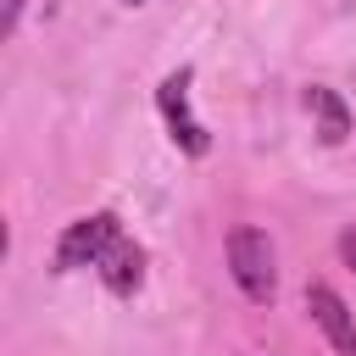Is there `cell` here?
Returning <instances> with one entry per match:
<instances>
[{
	"label": "cell",
	"instance_id": "6da1fadb",
	"mask_svg": "<svg viewBox=\"0 0 356 356\" xmlns=\"http://www.w3.org/2000/svg\"><path fill=\"white\" fill-rule=\"evenodd\" d=\"M228 273H234V284H239V295L250 306H273V295H278V256H273V239L261 228H250V222L228 228Z\"/></svg>",
	"mask_w": 356,
	"mask_h": 356
},
{
	"label": "cell",
	"instance_id": "7a4b0ae2",
	"mask_svg": "<svg viewBox=\"0 0 356 356\" xmlns=\"http://www.w3.org/2000/svg\"><path fill=\"white\" fill-rule=\"evenodd\" d=\"M189 83H195V67H172L161 83H156V111H161V122H167V139L184 150V156H206L211 150V134H206V122L195 117V106H189Z\"/></svg>",
	"mask_w": 356,
	"mask_h": 356
},
{
	"label": "cell",
	"instance_id": "3957f363",
	"mask_svg": "<svg viewBox=\"0 0 356 356\" xmlns=\"http://www.w3.org/2000/svg\"><path fill=\"white\" fill-rule=\"evenodd\" d=\"M122 234L117 211H83L61 228L56 239V273H78V267H100V256L111 250V239Z\"/></svg>",
	"mask_w": 356,
	"mask_h": 356
},
{
	"label": "cell",
	"instance_id": "277c9868",
	"mask_svg": "<svg viewBox=\"0 0 356 356\" xmlns=\"http://www.w3.org/2000/svg\"><path fill=\"white\" fill-rule=\"evenodd\" d=\"M306 317L323 328V339L339 356H356V317H350V306L334 284H306Z\"/></svg>",
	"mask_w": 356,
	"mask_h": 356
},
{
	"label": "cell",
	"instance_id": "5b68a950",
	"mask_svg": "<svg viewBox=\"0 0 356 356\" xmlns=\"http://www.w3.org/2000/svg\"><path fill=\"white\" fill-rule=\"evenodd\" d=\"M95 273H100V284H106L117 300H134V295L145 289V245H139V239H128V234H117Z\"/></svg>",
	"mask_w": 356,
	"mask_h": 356
},
{
	"label": "cell",
	"instance_id": "8992f818",
	"mask_svg": "<svg viewBox=\"0 0 356 356\" xmlns=\"http://www.w3.org/2000/svg\"><path fill=\"white\" fill-rule=\"evenodd\" d=\"M306 111H312V134H317L328 150H339V145L350 139V106H345L339 89L312 83V89H306Z\"/></svg>",
	"mask_w": 356,
	"mask_h": 356
},
{
	"label": "cell",
	"instance_id": "52a82bcc",
	"mask_svg": "<svg viewBox=\"0 0 356 356\" xmlns=\"http://www.w3.org/2000/svg\"><path fill=\"white\" fill-rule=\"evenodd\" d=\"M22 6H28V0H0V39H11V33H17V22H22Z\"/></svg>",
	"mask_w": 356,
	"mask_h": 356
},
{
	"label": "cell",
	"instance_id": "ba28073f",
	"mask_svg": "<svg viewBox=\"0 0 356 356\" xmlns=\"http://www.w3.org/2000/svg\"><path fill=\"white\" fill-rule=\"evenodd\" d=\"M339 261L356 273V222H345V234H339Z\"/></svg>",
	"mask_w": 356,
	"mask_h": 356
},
{
	"label": "cell",
	"instance_id": "9c48e42d",
	"mask_svg": "<svg viewBox=\"0 0 356 356\" xmlns=\"http://www.w3.org/2000/svg\"><path fill=\"white\" fill-rule=\"evenodd\" d=\"M122 6H145V0H122Z\"/></svg>",
	"mask_w": 356,
	"mask_h": 356
}]
</instances>
